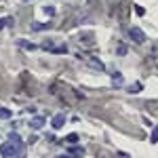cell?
<instances>
[{
  "label": "cell",
  "instance_id": "obj_8",
  "mask_svg": "<svg viewBox=\"0 0 158 158\" xmlns=\"http://www.w3.org/2000/svg\"><path fill=\"white\" fill-rule=\"evenodd\" d=\"M32 27H34V32H42V30H49L51 23H38V21H36V23L32 25Z\"/></svg>",
  "mask_w": 158,
  "mask_h": 158
},
{
  "label": "cell",
  "instance_id": "obj_17",
  "mask_svg": "<svg viewBox=\"0 0 158 158\" xmlns=\"http://www.w3.org/2000/svg\"><path fill=\"white\" fill-rule=\"evenodd\" d=\"M44 13H47V15H49V17H53V15H55V9H53V6H49V4H47V6H44Z\"/></svg>",
  "mask_w": 158,
  "mask_h": 158
},
{
  "label": "cell",
  "instance_id": "obj_3",
  "mask_svg": "<svg viewBox=\"0 0 158 158\" xmlns=\"http://www.w3.org/2000/svg\"><path fill=\"white\" fill-rule=\"evenodd\" d=\"M63 124H65V116H63V114H55L53 120H51V127H53L55 131H59Z\"/></svg>",
  "mask_w": 158,
  "mask_h": 158
},
{
  "label": "cell",
  "instance_id": "obj_18",
  "mask_svg": "<svg viewBox=\"0 0 158 158\" xmlns=\"http://www.w3.org/2000/svg\"><path fill=\"white\" fill-rule=\"evenodd\" d=\"M4 25L13 27V25H15V19H13V17H4Z\"/></svg>",
  "mask_w": 158,
  "mask_h": 158
},
{
  "label": "cell",
  "instance_id": "obj_9",
  "mask_svg": "<svg viewBox=\"0 0 158 158\" xmlns=\"http://www.w3.org/2000/svg\"><path fill=\"white\" fill-rule=\"evenodd\" d=\"M89 65L95 68V70H103V63H101L99 59H89Z\"/></svg>",
  "mask_w": 158,
  "mask_h": 158
},
{
  "label": "cell",
  "instance_id": "obj_21",
  "mask_svg": "<svg viewBox=\"0 0 158 158\" xmlns=\"http://www.w3.org/2000/svg\"><path fill=\"white\" fill-rule=\"evenodd\" d=\"M2 27H4V19H0V30H2Z\"/></svg>",
  "mask_w": 158,
  "mask_h": 158
},
{
  "label": "cell",
  "instance_id": "obj_16",
  "mask_svg": "<svg viewBox=\"0 0 158 158\" xmlns=\"http://www.w3.org/2000/svg\"><path fill=\"white\" fill-rule=\"evenodd\" d=\"M42 49L51 51V49H53V40H44V42H42Z\"/></svg>",
  "mask_w": 158,
  "mask_h": 158
},
{
  "label": "cell",
  "instance_id": "obj_7",
  "mask_svg": "<svg viewBox=\"0 0 158 158\" xmlns=\"http://www.w3.org/2000/svg\"><path fill=\"white\" fill-rule=\"evenodd\" d=\"M19 47L25 49V51H34L36 49V44H34V42H27V40H19Z\"/></svg>",
  "mask_w": 158,
  "mask_h": 158
},
{
  "label": "cell",
  "instance_id": "obj_19",
  "mask_svg": "<svg viewBox=\"0 0 158 158\" xmlns=\"http://www.w3.org/2000/svg\"><path fill=\"white\" fill-rule=\"evenodd\" d=\"M135 13H137V15H146V9H143V6H139V4H137V6H135Z\"/></svg>",
  "mask_w": 158,
  "mask_h": 158
},
{
  "label": "cell",
  "instance_id": "obj_20",
  "mask_svg": "<svg viewBox=\"0 0 158 158\" xmlns=\"http://www.w3.org/2000/svg\"><path fill=\"white\" fill-rule=\"evenodd\" d=\"M127 53V47H118V55H124Z\"/></svg>",
  "mask_w": 158,
  "mask_h": 158
},
{
  "label": "cell",
  "instance_id": "obj_4",
  "mask_svg": "<svg viewBox=\"0 0 158 158\" xmlns=\"http://www.w3.org/2000/svg\"><path fill=\"white\" fill-rule=\"evenodd\" d=\"M42 124H44V118H42V116H34V118L30 120V127H32L34 131H38V129H42Z\"/></svg>",
  "mask_w": 158,
  "mask_h": 158
},
{
  "label": "cell",
  "instance_id": "obj_12",
  "mask_svg": "<svg viewBox=\"0 0 158 158\" xmlns=\"http://www.w3.org/2000/svg\"><path fill=\"white\" fill-rule=\"evenodd\" d=\"M139 91H141V82H133V85L129 86V93H133V95L139 93Z\"/></svg>",
  "mask_w": 158,
  "mask_h": 158
},
{
  "label": "cell",
  "instance_id": "obj_11",
  "mask_svg": "<svg viewBox=\"0 0 158 158\" xmlns=\"http://www.w3.org/2000/svg\"><path fill=\"white\" fill-rule=\"evenodd\" d=\"M63 141L72 146V143H76V141H78V135H76V133H70V135H68V137H65V139H63Z\"/></svg>",
  "mask_w": 158,
  "mask_h": 158
},
{
  "label": "cell",
  "instance_id": "obj_6",
  "mask_svg": "<svg viewBox=\"0 0 158 158\" xmlns=\"http://www.w3.org/2000/svg\"><path fill=\"white\" fill-rule=\"evenodd\" d=\"M112 82H114V86H122V74L120 72H114V74H112Z\"/></svg>",
  "mask_w": 158,
  "mask_h": 158
},
{
  "label": "cell",
  "instance_id": "obj_14",
  "mask_svg": "<svg viewBox=\"0 0 158 158\" xmlns=\"http://www.w3.org/2000/svg\"><path fill=\"white\" fill-rule=\"evenodd\" d=\"M53 53H68V47H65V44H61V47H53Z\"/></svg>",
  "mask_w": 158,
  "mask_h": 158
},
{
  "label": "cell",
  "instance_id": "obj_2",
  "mask_svg": "<svg viewBox=\"0 0 158 158\" xmlns=\"http://www.w3.org/2000/svg\"><path fill=\"white\" fill-rule=\"evenodd\" d=\"M129 38H131L133 42H137V44L146 42V34H143L141 27H131V30H129Z\"/></svg>",
  "mask_w": 158,
  "mask_h": 158
},
{
  "label": "cell",
  "instance_id": "obj_5",
  "mask_svg": "<svg viewBox=\"0 0 158 158\" xmlns=\"http://www.w3.org/2000/svg\"><path fill=\"white\" fill-rule=\"evenodd\" d=\"M68 154H74V156H82L85 154V148L76 146V143H72V146L68 148Z\"/></svg>",
  "mask_w": 158,
  "mask_h": 158
},
{
  "label": "cell",
  "instance_id": "obj_10",
  "mask_svg": "<svg viewBox=\"0 0 158 158\" xmlns=\"http://www.w3.org/2000/svg\"><path fill=\"white\" fill-rule=\"evenodd\" d=\"M13 116V112L9 108H2V106H0V118H11Z\"/></svg>",
  "mask_w": 158,
  "mask_h": 158
},
{
  "label": "cell",
  "instance_id": "obj_15",
  "mask_svg": "<svg viewBox=\"0 0 158 158\" xmlns=\"http://www.w3.org/2000/svg\"><path fill=\"white\" fill-rule=\"evenodd\" d=\"M150 141H152V143H158V127L154 129V131H152V137H150Z\"/></svg>",
  "mask_w": 158,
  "mask_h": 158
},
{
  "label": "cell",
  "instance_id": "obj_1",
  "mask_svg": "<svg viewBox=\"0 0 158 158\" xmlns=\"http://www.w3.org/2000/svg\"><path fill=\"white\" fill-rule=\"evenodd\" d=\"M23 152V143H15V141H9V143H2L0 146V154L4 158H13V156H21Z\"/></svg>",
  "mask_w": 158,
  "mask_h": 158
},
{
  "label": "cell",
  "instance_id": "obj_13",
  "mask_svg": "<svg viewBox=\"0 0 158 158\" xmlns=\"http://www.w3.org/2000/svg\"><path fill=\"white\" fill-rule=\"evenodd\" d=\"M9 141H15V143H21V137H19V133H13V131H11V135H9Z\"/></svg>",
  "mask_w": 158,
  "mask_h": 158
},
{
  "label": "cell",
  "instance_id": "obj_22",
  "mask_svg": "<svg viewBox=\"0 0 158 158\" xmlns=\"http://www.w3.org/2000/svg\"><path fill=\"white\" fill-rule=\"evenodd\" d=\"M27 2H30V0H27Z\"/></svg>",
  "mask_w": 158,
  "mask_h": 158
}]
</instances>
